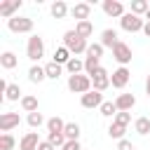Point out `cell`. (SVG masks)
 I'll use <instances>...</instances> for the list:
<instances>
[{"label": "cell", "mask_w": 150, "mask_h": 150, "mask_svg": "<svg viewBox=\"0 0 150 150\" xmlns=\"http://www.w3.org/2000/svg\"><path fill=\"white\" fill-rule=\"evenodd\" d=\"M63 47L73 54V56H77V54H87V40L84 38H80L77 33H75V28L73 30H66L63 33Z\"/></svg>", "instance_id": "1"}, {"label": "cell", "mask_w": 150, "mask_h": 150, "mask_svg": "<svg viewBox=\"0 0 150 150\" xmlns=\"http://www.w3.org/2000/svg\"><path fill=\"white\" fill-rule=\"evenodd\" d=\"M68 89L73 91V94H87V91H91L94 87H91V77L89 75H68Z\"/></svg>", "instance_id": "2"}, {"label": "cell", "mask_w": 150, "mask_h": 150, "mask_svg": "<svg viewBox=\"0 0 150 150\" xmlns=\"http://www.w3.org/2000/svg\"><path fill=\"white\" fill-rule=\"evenodd\" d=\"M26 56H28L33 63H38V61L45 56V40H42L40 35H30V38H28V45H26Z\"/></svg>", "instance_id": "3"}, {"label": "cell", "mask_w": 150, "mask_h": 150, "mask_svg": "<svg viewBox=\"0 0 150 150\" xmlns=\"http://www.w3.org/2000/svg\"><path fill=\"white\" fill-rule=\"evenodd\" d=\"M120 26H122V30H127V33H138V30H143L145 21H143L141 16H136V14L127 12V14L120 19Z\"/></svg>", "instance_id": "4"}, {"label": "cell", "mask_w": 150, "mask_h": 150, "mask_svg": "<svg viewBox=\"0 0 150 150\" xmlns=\"http://www.w3.org/2000/svg\"><path fill=\"white\" fill-rule=\"evenodd\" d=\"M7 28L12 30V33H30L33 30V19H28V16H12L9 21H7Z\"/></svg>", "instance_id": "5"}, {"label": "cell", "mask_w": 150, "mask_h": 150, "mask_svg": "<svg viewBox=\"0 0 150 150\" xmlns=\"http://www.w3.org/2000/svg\"><path fill=\"white\" fill-rule=\"evenodd\" d=\"M129 80H131V70H129L127 66H120V68L112 70V75H110V84H112L115 89H124V87L129 84Z\"/></svg>", "instance_id": "6"}, {"label": "cell", "mask_w": 150, "mask_h": 150, "mask_svg": "<svg viewBox=\"0 0 150 150\" xmlns=\"http://www.w3.org/2000/svg\"><path fill=\"white\" fill-rule=\"evenodd\" d=\"M131 56H134V54H131V47L120 40V42L115 45V49H112V59H115L120 66H127V63H131Z\"/></svg>", "instance_id": "7"}, {"label": "cell", "mask_w": 150, "mask_h": 150, "mask_svg": "<svg viewBox=\"0 0 150 150\" xmlns=\"http://www.w3.org/2000/svg\"><path fill=\"white\" fill-rule=\"evenodd\" d=\"M91 87H94L96 91H101V94H103V91L110 87V73H108L103 66H101V68H98V70L91 75Z\"/></svg>", "instance_id": "8"}, {"label": "cell", "mask_w": 150, "mask_h": 150, "mask_svg": "<svg viewBox=\"0 0 150 150\" xmlns=\"http://www.w3.org/2000/svg\"><path fill=\"white\" fill-rule=\"evenodd\" d=\"M80 103H82V108H101L103 105V94L101 91H96V89H91V91H87L84 96H80Z\"/></svg>", "instance_id": "9"}, {"label": "cell", "mask_w": 150, "mask_h": 150, "mask_svg": "<svg viewBox=\"0 0 150 150\" xmlns=\"http://www.w3.org/2000/svg\"><path fill=\"white\" fill-rule=\"evenodd\" d=\"M21 124V117H19V112H2L0 115V131L2 134H9L14 127H19Z\"/></svg>", "instance_id": "10"}, {"label": "cell", "mask_w": 150, "mask_h": 150, "mask_svg": "<svg viewBox=\"0 0 150 150\" xmlns=\"http://www.w3.org/2000/svg\"><path fill=\"white\" fill-rule=\"evenodd\" d=\"M103 12L108 14V16H112V19H122L127 12H124V5L120 2V0H103Z\"/></svg>", "instance_id": "11"}, {"label": "cell", "mask_w": 150, "mask_h": 150, "mask_svg": "<svg viewBox=\"0 0 150 150\" xmlns=\"http://www.w3.org/2000/svg\"><path fill=\"white\" fill-rule=\"evenodd\" d=\"M89 14H91V5L89 2H75L70 7V16L77 19V21H89Z\"/></svg>", "instance_id": "12"}, {"label": "cell", "mask_w": 150, "mask_h": 150, "mask_svg": "<svg viewBox=\"0 0 150 150\" xmlns=\"http://www.w3.org/2000/svg\"><path fill=\"white\" fill-rule=\"evenodd\" d=\"M21 0H5V2H0V16H5L7 21L12 19V16H16L14 12H19L21 9Z\"/></svg>", "instance_id": "13"}, {"label": "cell", "mask_w": 150, "mask_h": 150, "mask_svg": "<svg viewBox=\"0 0 150 150\" xmlns=\"http://www.w3.org/2000/svg\"><path fill=\"white\" fill-rule=\"evenodd\" d=\"M40 143H42V141H40L38 131H28V134L19 141V150H38Z\"/></svg>", "instance_id": "14"}, {"label": "cell", "mask_w": 150, "mask_h": 150, "mask_svg": "<svg viewBox=\"0 0 150 150\" xmlns=\"http://www.w3.org/2000/svg\"><path fill=\"white\" fill-rule=\"evenodd\" d=\"M115 105H117L120 112H129V110L136 105V96H134V94H120V96L115 98Z\"/></svg>", "instance_id": "15"}, {"label": "cell", "mask_w": 150, "mask_h": 150, "mask_svg": "<svg viewBox=\"0 0 150 150\" xmlns=\"http://www.w3.org/2000/svg\"><path fill=\"white\" fill-rule=\"evenodd\" d=\"M117 42H120V40H117V30H115V28H105V30L101 33V45H103V49H115Z\"/></svg>", "instance_id": "16"}, {"label": "cell", "mask_w": 150, "mask_h": 150, "mask_svg": "<svg viewBox=\"0 0 150 150\" xmlns=\"http://www.w3.org/2000/svg\"><path fill=\"white\" fill-rule=\"evenodd\" d=\"M28 80H30L33 84H40L42 80H47V73H45V66H38V63H33V66L28 68Z\"/></svg>", "instance_id": "17"}, {"label": "cell", "mask_w": 150, "mask_h": 150, "mask_svg": "<svg viewBox=\"0 0 150 150\" xmlns=\"http://www.w3.org/2000/svg\"><path fill=\"white\" fill-rule=\"evenodd\" d=\"M70 59H73V54H70L63 45L54 49V56H52V61H54V63H59V66H63V68H66V63H68Z\"/></svg>", "instance_id": "18"}, {"label": "cell", "mask_w": 150, "mask_h": 150, "mask_svg": "<svg viewBox=\"0 0 150 150\" xmlns=\"http://www.w3.org/2000/svg\"><path fill=\"white\" fill-rule=\"evenodd\" d=\"M0 66H2L5 70H12V68H16V66H19V59H16V54H14V52H2V54H0Z\"/></svg>", "instance_id": "19"}, {"label": "cell", "mask_w": 150, "mask_h": 150, "mask_svg": "<svg viewBox=\"0 0 150 150\" xmlns=\"http://www.w3.org/2000/svg\"><path fill=\"white\" fill-rule=\"evenodd\" d=\"M134 131L138 136H148L150 134V117H136L134 120Z\"/></svg>", "instance_id": "20"}, {"label": "cell", "mask_w": 150, "mask_h": 150, "mask_svg": "<svg viewBox=\"0 0 150 150\" xmlns=\"http://www.w3.org/2000/svg\"><path fill=\"white\" fill-rule=\"evenodd\" d=\"M75 33L87 40V38H91V33H94V23H91V21H77V23H75Z\"/></svg>", "instance_id": "21"}, {"label": "cell", "mask_w": 150, "mask_h": 150, "mask_svg": "<svg viewBox=\"0 0 150 150\" xmlns=\"http://www.w3.org/2000/svg\"><path fill=\"white\" fill-rule=\"evenodd\" d=\"M66 14H70L68 5H66L63 0H56V2L52 5V16H54V19H66Z\"/></svg>", "instance_id": "22"}, {"label": "cell", "mask_w": 150, "mask_h": 150, "mask_svg": "<svg viewBox=\"0 0 150 150\" xmlns=\"http://www.w3.org/2000/svg\"><path fill=\"white\" fill-rule=\"evenodd\" d=\"M148 9H150V2L148 0H131V14H136V16H145L148 14Z\"/></svg>", "instance_id": "23"}, {"label": "cell", "mask_w": 150, "mask_h": 150, "mask_svg": "<svg viewBox=\"0 0 150 150\" xmlns=\"http://www.w3.org/2000/svg\"><path fill=\"white\" fill-rule=\"evenodd\" d=\"M66 70H68V75H80V73L84 70V61H80L77 56H73V59L66 63Z\"/></svg>", "instance_id": "24"}, {"label": "cell", "mask_w": 150, "mask_h": 150, "mask_svg": "<svg viewBox=\"0 0 150 150\" xmlns=\"http://www.w3.org/2000/svg\"><path fill=\"white\" fill-rule=\"evenodd\" d=\"M45 73H47V80H59V77H61V73H63V66H59V63L49 61V63L45 66Z\"/></svg>", "instance_id": "25"}, {"label": "cell", "mask_w": 150, "mask_h": 150, "mask_svg": "<svg viewBox=\"0 0 150 150\" xmlns=\"http://www.w3.org/2000/svg\"><path fill=\"white\" fill-rule=\"evenodd\" d=\"M63 129H66V122H63L61 117L54 115V117L47 120V131H49V134H59V131H63Z\"/></svg>", "instance_id": "26"}, {"label": "cell", "mask_w": 150, "mask_h": 150, "mask_svg": "<svg viewBox=\"0 0 150 150\" xmlns=\"http://www.w3.org/2000/svg\"><path fill=\"white\" fill-rule=\"evenodd\" d=\"M63 134H66L68 141H80V124H77V122H66Z\"/></svg>", "instance_id": "27"}, {"label": "cell", "mask_w": 150, "mask_h": 150, "mask_svg": "<svg viewBox=\"0 0 150 150\" xmlns=\"http://www.w3.org/2000/svg\"><path fill=\"white\" fill-rule=\"evenodd\" d=\"M21 108H23V112H38V98L30 96V94H26L21 98Z\"/></svg>", "instance_id": "28"}, {"label": "cell", "mask_w": 150, "mask_h": 150, "mask_svg": "<svg viewBox=\"0 0 150 150\" xmlns=\"http://www.w3.org/2000/svg\"><path fill=\"white\" fill-rule=\"evenodd\" d=\"M98 112H101L103 117H112V120H115V115H117L120 110H117V105H115V101H103V105L98 108Z\"/></svg>", "instance_id": "29"}, {"label": "cell", "mask_w": 150, "mask_h": 150, "mask_svg": "<svg viewBox=\"0 0 150 150\" xmlns=\"http://www.w3.org/2000/svg\"><path fill=\"white\" fill-rule=\"evenodd\" d=\"M124 131H127V127H122V124H117V122H112V124L108 127V136L115 138V141H122V138H124Z\"/></svg>", "instance_id": "30"}, {"label": "cell", "mask_w": 150, "mask_h": 150, "mask_svg": "<svg viewBox=\"0 0 150 150\" xmlns=\"http://www.w3.org/2000/svg\"><path fill=\"white\" fill-rule=\"evenodd\" d=\"M26 122H28V127H33V129H38V127H42V124H47V120L42 117V112H28V117H26Z\"/></svg>", "instance_id": "31"}, {"label": "cell", "mask_w": 150, "mask_h": 150, "mask_svg": "<svg viewBox=\"0 0 150 150\" xmlns=\"http://www.w3.org/2000/svg\"><path fill=\"white\" fill-rule=\"evenodd\" d=\"M47 141H49L54 148H63L68 138H66V134H63V131H59V134H47Z\"/></svg>", "instance_id": "32"}, {"label": "cell", "mask_w": 150, "mask_h": 150, "mask_svg": "<svg viewBox=\"0 0 150 150\" xmlns=\"http://www.w3.org/2000/svg\"><path fill=\"white\" fill-rule=\"evenodd\" d=\"M5 98H7V101H19V98H23V96H21L19 84H14V82H12V84L7 87V91H5Z\"/></svg>", "instance_id": "33"}, {"label": "cell", "mask_w": 150, "mask_h": 150, "mask_svg": "<svg viewBox=\"0 0 150 150\" xmlns=\"http://www.w3.org/2000/svg\"><path fill=\"white\" fill-rule=\"evenodd\" d=\"M14 145H16V141H14L12 134H2L0 136V150H14Z\"/></svg>", "instance_id": "34"}, {"label": "cell", "mask_w": 150, "mask_h": 150, "mask_svg": "<svg viewBox=\"0 0 150 150\" xmlns=\"http://www.w3.org/2000/svg\"><path fill=\"white\" fill-rule=\"evenodd\" d=\"M87 56L101 59V56H103V45H101V42H91V45L87 47Z\"/></svg>", "instance_id": "35"}, {"label": "cell", "mask_w": 150, "mask_h": 150, "mask_svg": "<svg viewBox=\"0 0 150 150\" xmlns=\"http://www.w3.org/2000/svg\"><path fill=\"white\" fill-rule=\"evenodd\" d=\"M112 122H117V124H122V127H127V124L131 122V112H117Z\"/></svg>", "instance_id": "36"}, {"label": "cell", "mask_w": 150, "mask_h": 150, "mask_svg": "<svg viewBox=\"0 0 150 150\" xmlns=\"http://www.w3.org/2000/svg\"><path fill=\"white\" fill-rule=\"evenodd\" d=\"M117 150H136V148H134V143H131V141L122 138V141H117Z\"/></svg>", "instance_id": "37"}, {"label": "cell", "mask_w": 150, "mask_h": 150, "mask_svg": "<svg viewBox=\"0 0 150 150\" xmlns=\"http://www.w3.org/2000/svg\"><path fill=\"white\" fill-rule=\"evenodd\" d=\"M61 150H84V148L80 145V141H66V145Z\"/></svg>", "instance_id": "38"}, {"label": "cell", "mask_w": 150, "mask_h": 150, "mask_svg": "<svg viewBox=\"0 0 150 150\" xmlns=\"http://www.w3.org/2000/svg\"><path fill=\"white\" fill-rule=\"evenodd\" d=\"M38 150H56V148H54V145H52L49 141H42V143L38 145Z\"/></svg>", "instance_id": "39"}, {"label": "cell", "mask_w": 150, "mask_h": 150, "mask_svg": "<svg viewBox=\"0 0 150 150\" xmlns=\"http://www.w3.org/2000/svg\"><path fill=\"white\" fill-rule=\"evenodd\" d=\"M143 35L150 38V21H145V26H143Z\"/></svg>", "instance_id": "40"}, {"label": "cell", "mask_w": 150, "mask_h": 150, "mask_svg": "<svg viewBox=\"0 0 150 150\" xmlns=\"http://www.w3.org/2000/svg\"><path fill=\"white\" fill-rule=\"evenodd\" d=\"M145 94H148V98H150V75L145 77Z\"/></svg>", "instance_id": "41"}, {"label": "cell", "mask_w": 150, "mask_h": 150, "mask_svg": "<svg viewBox=\"0 0 150 150\" xmlns=\"http://www.w3.org/2000/svg\"><path fill=\"white\" fill-rule=\"evenodd\" d=\"M145 21H150V9H148V14H145Z\"/></svg>", "instance_id": "42"}]
</instances>
